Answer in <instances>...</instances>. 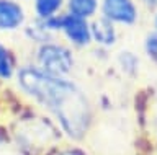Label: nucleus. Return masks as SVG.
Listing matches in <instances>:
<instances>
[{
    "label": "nucleus",
    "mask_w": 157,
    "mask_h": 155,
    "mask_svg": "<svg viewBox=\"0 0 157 155\" xmlns=\"http://www.w3.org/2000/svg\"><path fill=\"white\" fill-rule=\"evenodd\" d=\"M61 3L62 0H36V13L39 17H51Z\"/></svg>",
    "instance_id": "6e6552de"
},
{
    "label": "nucleus",
    "mask_w": 157,
    "mask_h": 155,
    "mask_svg": "<svg viewBox=\"0 0 157 155\" xmlns=\"http://www.w3.org/2000/svg\"><path fill=\"white\" fill-rule=\"evenodd\" d=\"M64 155H80V153H75V152H71V153H64Z\"/></svg>",
    "instance_id": "9b49d317"
},
{
    "label": "nucleus",
    "mask_w": 157,
    "mask_h": 155,
    "mask_svg": "<svg viewBox=\"0 0 157 155\" xmlns=\"http://www.w3.org/2000/svg\"><path fill=\"white\" fill-rule=\"evenodd\" d=\"M146 47H147V52L157 61V33L149 35V38L146 41Z\"/></svg>",
    "instance_id": "9d476101"
},
{
    "label": "nucleus",
    "mask_w": 157,
    "mask_h": 155,
    "mask_svg": "<svg viewBox=\"0 0 157 155\" xmlns=\"http://www.w3.org/2000/svg\"><path fill=\"white\" fill-rule=\"evenodd\" d=\"M20 83L28 93L56 113L72 137H80L85 132L90 108L83 93L74 83L31 67L20 72Z\"/></svg>",
    "instance_id": "f257e3e1"
},
{
    "label": "nucleus",
    "mask_w": 157,
    "mask_h": 155,
    "mask_svg": "<svg viewBox=\"0 0 157 155\" xmlns=\"http://www.w3.org/2000/svg\"><path fill=\"white\" fill-rule=\"evenodd\" d=\"M69 7H71L72 15L75 17H90L93 15L97 8V0H71L69 2Z\"/></svg>",
    "instance_id": "0eeeda50"
},
{
    "label": "nucleus",
    "mask_w": 157,
    "mask_h": 155,
    "mask_svg": "<svg viewBox=\"0 0 157 155\" xmlns=\"http://www.w3.org/2000/svg\"><path fill=\"white\" fill-rule=\"evenodd\" d=\"M61 26H62V30L66 31V35L71 38L74 42H77V44H87L92 38L90 28H88V25L80 17H75V15L64 17Z\"/></svg>",
    "instance_id": "20e7f679"
},
{
    "label": "nucleus",
    "mask_w": 157,
    "mask_h": 155,
    "mask_svg": "<svg viewBox=\"0 0 157 155\" xmlns=\"http://www.w3.org/2000/svg\"><path fill=\"white\" fill-rule=\"evenodd\" d=\"M92 35L97 41L103 42V44H111L115 41V28H113L110 20H97L92 23Z\"/></svg>",
    "instance_id": "423d86ee"
},
{
    "label": "nucleus",
    "mask_w": 157,
    "mask_h": 155,
    "mask_svg": "<svg viewBox=\"0 0 157 155\" xmlns=\"http://www.w3.org/2000/svg\"><path fill=\"white\" fill-rule=\"evenodd\" d=\"M38 61L46 74L61 77L67 74L72 67V56L61 46H44L38 52Z\"/></svg>",
    "instance_id": "f03ea898"
},
{
    "label": "nucleus",
    "mask_w": 157,
    "mask_h": 155,
    "mask_svg": "<svg viewBox=\"0 0 157 155\" xmlns=\"http://www.w3.org/2000/svg\"><path fill=\"white\" fill-rule=\"evenodd\" d=\"M23 21V12L15 2L0 0V28L12 30Z\"/></svg>",
    "instance_id": "39448f33"
},
{
    "label": "nucleus",
    "mask_w": 157,
    "mask_h": 155,
    "mask_svg": "<svg viewBox=\"0 0 157 155\" xmlns=\"http://www.w3.org/2000/svg\"><path fill=\"white\" fill-rule=\"evenodd\" d=\"M103 13L115 21L131 25L136 20V8L131 0H103Z\"/></svg>",
    "instance_id": "7ed1b4c3"
},
{
    "label": "nucleus",
    "mask_w": 157,
    "mask_h": 155,
    "mask_svg": "<svg viewBox=\"0 0 157 155\" xmlns=\"http://www.w3.org/2000/svg\"><path fill=\"white\" fill-rule=\"evenodd\" d=\"M12 75V62L7 54V51L0 46V77H10Z\"/></svg>",
    "instance_id": "1a4fd4ad"
}]
</instances>
